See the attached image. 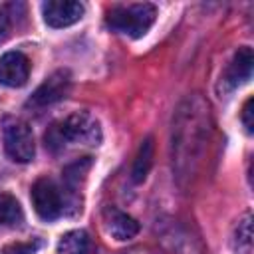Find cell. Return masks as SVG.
Masks as SVG:
<instances>
[{"instance_id":"1","label":"cell","mask_w":254,"mask_h":254,"mask_svg":"<svg viewBox=\"0 0 254 254\" xmlns=\"http://www.w3.org/2000/svg\"><path fill=\"white\" fill-rule=\"evenodd\" d=\"M46 147L52 151L64 149L65 143L71 145H99L101 143V127L95 117L85 111H77L64 121L54 123L46 131Z\"/></svg>"},{"instance_id":"2","label":"cell","mask_w":254,"mask_h":254,"mask_svg":"<svg viewBox=\"0 0 254 254\" xmlns=\"http://www.w3.org/2000/svg\"><path fill=\"white\" fill-rule=\"evenodd\" d=\"M157 16V8L149 2L139 4H119L107 12V26L123 36L141 38L149 32Z\"/></svg>"},{"instance_id":"3","label":"cell","mask_w":254,"mask_h":254,"mask_svg":"<svg viewBox=\"0 0 254 254\" xmlns=\"http://www.w3.org/2000/svg\"><path fill=\"white\" fill-rule=\"evenodd\" d=\"M4 149L8 157L16 163H30L36 153L34 135L28 123L24 121H10L4 127Z\"/></svg>"},{"instance_id":"4","label":"cell","mask_w":254,"mask_h":254,"mask_svg":"<svg viewBox=\"0 0 254 254\" xmlns=\"http://www.w3.org/2000/svg\"><path fill=\"white\" fill-rule=\"evenodd\" d=\"M32 204H34V210L38 212L40 218L44 220H54L62 214L64 210V202H62V192L58 189V185L48 179V177H42L38 179L34 185H32Z\"/></svg>"},{"instance_id":"5","label":"cell","mask_w":254,"mask_h":254,"mask_svg":"<svg viewBox=\"0 0 254 254\" xmlns=\"http://www.w3.org/2000/svg\"><path fill=\"white\" fill-rule=\"evenodd\" d=\"M69 87H71V75H69V71H67V69H58V71H54V73L32 93L28 105H30V107H36V109L48 107V105H52V103L64 99V97L67 95Z\"/></svg>"},{"instance_id":"6","label":"cell","mask_w":254,"mask_h":254,"mask_svg":"<svg viewBox=\"0 0 254 254\" xmlns=\"http://www.w3.org/2000/svg\"><path fill=\"white\" fill-rule=\"evenodd\" d=\"M85 8L75 0H48L42 4L44 22L52 28H65L75 24L83 16Z\"/></svg>"},{"instance_id":"7","label":"cell","mask_w":254,"mask_h":254,"mask_svg":"<svg viewBox=\"0 0 254 254\" xmlns=\"http://www.w3.org/2000/svg\"><path fill=\"white\" fill-rule=\"evenodd\" d=\"M30 75V62L22 52H6L0 58V83L6 87H22Z\"/></svg>"},{"instance_id":"8","label":"cell","mask_w":254,"mask_h":254,"mask_svg":"<svg viewBox=\"0 0 254 254\" xmlns=\"http://www.w3.org/2000/svg\"><path fill=\"white\" fill-rule=\"evenodd\" d=\"M103 224H105V230L115 240H131L139 232V222L133 216H129L127 212H123L115 206H105Z\"/></svg>"},{"instance_id":"9","label":"cell","mask_w":254,"mask_h":254,"mask_svg":"<svg viewBox=\"0 0 254 254\" xmlns=\"http://www.w3.org/2000/svg\"><path fill=\"white\" fill-rule=\"evenodd\" d=\"M252 62H254L252 50H250L248 46L238 48V52L234 54V58H232V62L228 64V69H226V73H224V83H226L230 89H234V87L246 83V81L250 79V75H252Z\"/></svg>"},{"instance_id":"10","label":"cell","mask_w":254,"mask_h":254,"mask_svg":"<svg viewBox=\"0 0 254 254\" xmlns=\"http://www.w3.org/2000/svg\"><path fill=\"white\" fill-rule=\"evenodd\" d=\"M58 254H95V244L85 230H69L60 238Z\"/></svg>"},{"instance_id":"11","label":"cell","mask_w":254,"mask_h":254,"mask_svg":"<svg viewBox=\"0 0 254 254\" xmlns=\"http://www.w3.org/2000/svg\"><path fill=\"white\" fill-rule=\"evenodd\" d=\"M153 157H155V143H153V137H147L141 141L139 149H137V155H135V161H133V169H131V179L133 183H143L151 165H153Z\"/></svg>"},{"instance_id":"12","label":"cell","mask_w":254,"mask_h":254,"mask_svg":"<svg viewBox=\"0 0 254 254\" xmlns=\"http://www.w3.org/2000/svg\"><path fill=\"white\" fill-rule=\"evenodd\" d=\"M22 218L24 214L20 202L8 192H0V224H18Z\"/></svg>"},{"instance_id":"13","label":"cell","mask_w":254,"mask_h":254,"mask_svg":"<svg viewBox=\"0 0 254 254\" xmlns=\"http://www.w3.org/2000/svg\"><path fill=\"white\" fill-rule=\"evenodd\" d=\"M38 248V244H30V242H12L8 246H4V254H34Z\"/></svg>"},{"instance_id":"14","label":"cell","mask_w":254,"mask_h":254,"mask_svg":"<svg viewBox=\"0 0 254 254\" xmlns=\"http://www.w3.org/2000/svg\"><path fill=\"white\" fill-rule=\"evenodd\" d=\"M252 103H254V99L252 97H248L246 101H244V107H242V123H244V129H246V133H252L254 131V121H252Z\"/></svg>"},{"instance_id":"15","label":"cell","mask_w":254,"mask_h":254,"mask_svg":"<svg viewBox=\"0 0 254 254\" xmlns=\"http://www.w3.org/2000/svg\"><path fill=\"white\" fill-rule=\"evenodd\" d=\"M10 30V14L6 12V8H0V42L6 40Z\"/></svg>"}]
</instances>
